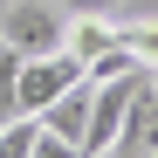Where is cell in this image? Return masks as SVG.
<instances>
[{
	"instance_id": "ba28073f",
	"label": "cell",
	"mask_w": 158,
	"mask_h": 158,
	"mask_svg": "<svg viewBox=\"0 0 158 158\" xmlns=\"http://www.w3.org/2000/svg\"><path fill=\"white\" fill-rule=\"evenodd\" d=\"M35 138H41V117L14 110L7 124H0V158H28V151H35Z\"/></svg>"
},
{
	"instance_id": "7a4b0ae2",
	"label": "cell",
	"mask_w": 158,
	"mask_h": 158,
	"mask_svg": "<svg viewBox=\"0 0 158 158\" xmlns=\"http://www.w3.org/2000/svg\"><path fill=\"white\" fill-rule=\"evenodd\" d=\"M76 76H83V62H76L69 48H55V55H21V62H14V110L41 117Z\"/></svg>"
},
{
	"instance_id": "30bf717a",
	"label": "cell",
	"mask_w": 158,
	"mask_h": 158,
	"mask_svg": "<svg viewBox=\"0 0 158 158\" xmlns=\"http://www.w3.org/2000/svg\"><path fill=\"white\" fill-rule=\"evenodd\" d=\"M55 7H62V14L76 21V14H110V7H117V0H55Z\"/></svg>"
},
{
	"instance_id": "8fae6325",
	"label": "cell",
	"mask_w": 158,
	"mask_h": 158,
	"mask_svg": "<svg viewBox=\"0 0 158 158\" xmlns=\"http://www.w3.org/2000/svg\"><path fill=\"white\" fill-rule=\"evenodd\" d=\"M151 158H158V151H151Z\"/></svg>"
},
{
	"instance_id": "277c9868",
	"label": "cell",
	"mask_w": 158,
	"mask_h": 158,
	"mask_svg": "<svg viewBox=\"0 0 158 158\" xmlns=\"http://www.w3.org/2000/svg\"><path fill=\"white\" fill-rule=\"evenodd\" d=\"M151 151H158V83L144 76L138 96H131V110H124V131H117L110 158H151Z\"/></svg>"
},
{
	"instance_id": "9c48e42d",
	"label": "cell",
	"mask_w": 158,
	"mask_h": 158,
	"mask_svg": "<svg viewBox=\"0 0 158 158\" xmlns=\"http://www.w3.org/2000/svg\"><path fill=\"white\" fill-rule=\"evenodd\" d=\"M28 158H83V144H76V138H55V131H41Z\"/></svg>"
},
{
	"instance_id": "5b68a950",
	"label": "cell",
	"mask_w": 158,
	"mask_h": 158,
	"mask_svg": "<svg viewBox=\"0 0 158 158\" xmlns=\"http://www.w3.org/2000/svg\"><path fill=\"white\" fill-rule=\"evenodd\" d=\"M89 96H96V83H89V76H76V83L41 110V131H55V138H76V144H83V131H89Z\"/></svg>"
},
{
	"instance_id": "3957f363",
	"label": "cell",
	"mask_w": 158,
	"mask_h": 158,
	"mask_svg": "<svg viewBox=\"0 0 158 158\" xmlns=\"http://www.w3.org/2000/svg\"><path fill=\"white\" fill-rule=\"evenodd\" d=\"M138 83H144V69H124V76H110V83H96V96H89V131H83V158H110Z\"/></svg>"
},
{
	"instance_id": "8992f818",
	"label": "cell",
	"mask_w": 158,
	"mask_h": 158,
	"mask_svg": "<svg viewBox=\"0 0 158 158\" xmlns=\"http://www.w3.org/2000/svg\"><path fill=\"white\" fill-rule=\"evenodd\" d=\"M110 41H117L110 14H76V21H69V35H62V48H69V55L83 62V69H89V62H96L103 48H110Z\"/></svg>"
},
{
	"instance_id": "6da1fadb",
	"label": "cell",
	"mask_w": 158,
	"mask_h": 158,
	"mask_svg": "<svg viewBox=\"0 0 158 158\" xmlns=\"http://www.w3.org/2000/svg\"><path fill=\"white\" fill-rule=\"evenodd\" d=\"M69 35V14L55 0H0V41L14 55H55Z\"/></svg>"
},
{
	"instance_id": "52a82bcc",
	"label": "cell",
	"mask_w": 158,
	"mask_h": 158,
	"mask_svg": "<svg viewBox=\"0 0 158 158\" xmlns=\"http://www.w3.org/2000/svg\"><path fill=\"white\" fill-rule=\"evenodd\" d=\"M117 48L131 62H138L144 76H158V14H138V21H124L117 28Z\"/></svg>"
}]
</instances>
